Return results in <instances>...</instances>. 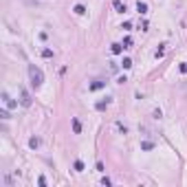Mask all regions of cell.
<instances>
[{
	"mask_svg": "<svg viewBox=\"0 0 187 187\" xmlns=\"http://www.w3.org/2000/svg\"><path fill=\"white\" fill-rule=\"evenodd\" d=\"M103 82H95V84H90V90H97V88H101Z\"/></svg>",
	"mask_w": 187,
	"mask_h": 187,
	"instance_id": "cell-10",
	"label": "cell"
},
{
	"mask_svg": "<svg viewBox=\"0 0 187 187\" xmlns=\"http://www.w3.org/2000/svg\"><path fill=\"white\" fill-rule=\"evenodd\" d=\"M108 106H110V97H108L106 101H99V103H97V110H103V108H108Z\"/></svg>",
	"mask_w": 187,
	"mask_h": 187,
	"instance_id": "cell-6",
	"label": "cell"
},
{
	"mask_svg": "<svg viewBox=\"0 0 187 187\" xmlns=\"http://www.w3.org/2000/svg\"><path fill=\"white\" fill-rule=\"evenodd\" d=\"M29 77H31V86H33V88H40V86H42V82H44L42 70H40L38 66H33V64L29 66Z\"/></svg>",
	"mask_w": 187,
	"mask_h": 187,
	"instance_id": "cell-1",
	"label": "cell"
},
{
	"mask_svg": "<svg viewBox=\"0 0 187 187\" xmlns=\"http://www.w3.org/2000/svg\"><path fill=\"white\" fill-rule=\"evenodd\" d=\"M29 147H40V139H38V136H31V139H29Z\"/></svg>",
	"mask_w": 187,
	"mask_h": 187,
	"instance_id": "cell-5",
	"label": "cell"
},
{
	"mask_svg": "<svg viewBox=\"0 0 187 187\" xmlns=\"http://www.w3.org/2000/svg\"><path fill=\"white\" fill-rule=\"evenodd\" d=\"M112 5H115V9H117V11H119V13H123V11H126V5H121L119 0H115V2H112Z\"/></svg>",
	"mask_w": 187,
	"mask_h": 187,
	"instance_id": "cell-7",
	"label": "cell"
},
{
	"mask_svg": "<svg viewBox=\"0 0 187 187\" xmlns=\"http://www.w3.org/2000/svg\"><path fill=\"white\" fill-rule=\"evenodd\" d=\"M112 53H121V44H112Z\"/></svg>",
	"mask_w": 187,
	"mask_h": 187,
	"instance_id": "cell-13",
	"label": "cell"
},
{
	"mask_svg": "<svg viewBox=\"0 0 187 187\" xmlns=\"http://www.w3.org/2000/svg\"><path fill=\"white\" fill-rule=\"evenodd\" d=\"M73 130H75V134H79V132H82V123H79L77 119H73Z\"/></svg>",
	"mask_w": 187,
	"mask_h": 187,
	"instance_id": "cell-8",
	"label": "cell"
},
{
	"mask_svg": "<svg viewBox=\"0 0 187 187\" xmlns=\"http://www.w3.org/2000/svg\"><path fill=\"white\" fill-rule=\"evenodd\" d=\"M42 55H44V57H53V51H51V49H44Z\"/></svg>",
	"mask_w": 187,
	"mask_h": 187,
	"instance_id": "cell-12",
	"label": "cell"
},
{
	"mask_svg": "<svg viewBox=\"0 0 187 187\" xmlns=\"http://www.w3.org/2000/svg\"><path fill=\"white\" fill-rule=\"evenodd\" d=\"M20 101H22V106H31V97H29L26 90H22V99H20Z\"/></svg>",
	"mask_w": 187,
	"mask_h": 187,
	"instance_id": "cell-3",
	"label": "cell"
},
{
	"mask_svg": "<svg viewBox=\"0 0 187 187\" xmlns=\"http://www.w3.org/2000/svg\"><path fill=\"white\" fill-rule=\"evenodd\" d=\"M84 170V163L82 161H75V172H82Z\"/></svg>",
	"mask_w": 187,
	"mask_h": 187,
	"instance_id": "cell-11",
	"label": "cell"
},
{
	"mask_svg": "<svg viewBox=\"0 0 187 187\" xmlns=\"http://www.w3.org/2000/svg\"><path fill=\"white\" fill-rule=\"evenodd\" d=\"M130 66H132V62H130V60L126 57V60H123V68H130Z\"/></svg>",
	"mask_w": 187,
	"mask_h": 187,
	"instance_id": "cell-14",
	"label": "cell"
},
{
	"mask_svg": "<svg viewBox=\"0 0 187 187\" xmlns=\"http://www.w3.org/2000/svg\"><path fill=\"white\" fill-rule=\"evenodd\" d=\"M75 13H77V16H84V13H86L84 5H75Z\"/></svg>",
	"mask_w": 187,
	"mask_h": 187,
	"instance_id": "cell-9",
	"label": "cell"
},
{
	"mask_svg": "<svg viewBox=\"0 0 187 187\" xmlns=\"http://www.w3.org/2000/svg\"><path fill=\"white\" fill-rule=\"evenodd\" d=\"M2 99H5V103H7L9 108H16V106H18V103H16V101H13V99H11V97H9V95H7V93H2Z\"/></svg>",
	"mask_w": 187,
	"mask_h": 187,
	"instance_id": "cell-2",
	"label": "cell"
},
{
	"mask_svg": "<svg viewBox=\"0 0 187 187\" xmlns=\"http://www.w3.org/2000/svg\"><path fill=\"white\" fill-rule=\"evenodd\" d=\"M136 11H139V13H147V5L139 0V2H136Z\"/></svg>",
	"mask_w": 187,
	"mask_h": 187,
	"instance_id": "cell-4",
	"label": "cell"
}]
</instances>
